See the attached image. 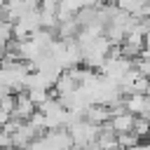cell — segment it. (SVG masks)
<instances>
[{"label": "cell", "instance_id": "1", "mask_svg": "<svg viewBox=\"0 0 150 150\" xmlns=\"http://www.w3.org/2000/svg\"><path fill=\"white\" fill-rule=\"evenodd\" d=\"M68 129V134H70V138H73V143L75 145H82V148H89L94 141H96V134H98V124H91V122H87L84 117L82 120H77V122H73V124H68L66 127Z\"/></svg>", "mask_w": 150, "mask_h": 150}, {"label": "cell", "instance_id": "2", "mask_svg": "<svg viewBox=\"0 0 150 150\" xmlns=\"http://www.w3.org/2000/svg\"><path fill=\"white\" fill-rule=\"evenodd\" d=\"M35 110H38V105L28 98L26 91H16V94H14V112H12L14 120H19V122H28L30 115H33Z\"/></svg>", "mask_w": 150, "mask_h": 150}, {"label": "cell", "instance_id": "3", "mask_svg": "<svg viewBox=\"0 0 150 150\" xmlns=\"http://www.w3.org/2000/svg\"><path fill=\"white\" fill-rule=\"evenodd\" d=\"M84 120L91 122V124L103 127V124L110 122V108L103 105V103H89V105L84 108Z\"/></svg>", "mask_w": 150, "mask_h": 150}, {"label": "cell", "instance_id": "4", "mask_svg": "<svg viewBox=\"0 0 150 150\" xmlns=\"http://www.w3.org/2000/svg\"><path fill=\"white\" fill-rule=\"evenodd\" d=\"M94 143H96L101 150H120V145H117V134H115L108 124H103V127L98 129Z\"/></svg>", "mask_w": 150, "mask_h": 150}, {"label": "cell", "instance_id": "5", "mask_svg": "<svg viewBox=\"0 0 150 150\" xmlns=\"http://www.w3.org/2000/svg\"><path fill=\"white\" fill-rule=\"evenodd\" d=\"M134 120H136V115H131V112H117V115H112L110 117V122H108V127L115 131V134H124V131H131V127H134Z\"/></svg>", "mask_w": 150, "mask_h": 150}, {"label": "cell", "instance_id": "6", "mask_svg": "<svg viewBox=\"0 0 150 150\" xmlns=\"http://www.w3.org/2000/svg\"><path fill=\"white\" fill-rule=\"evenodd\" d=\"M145 2H148V0H115V5H117L122 12L131 14V16H138Z\"/></svg>", "mask_w": 150, "mask_h": 150}, {"label": "cell", "instance_id": "7", "mask_svg": "<svg viewBox=\"0 0 150 150\" xmlns=\"http://www.w3.org/2000/svg\"><path fill=\"white\" fill-rule=\"evenodd\" d=\"M141 143V138L134 134V131H124V134H117V145L122 148V150H131V148H136Z\"/></svg>", "mask_w": 150, "mask_h": 150}, {"label": "cell", "instance_id": "8", "mask_svg": "<svg viewBox=\"0 0 150 150\" xmlns=\"http://www.w3.org/2000/svg\"><path fill=\"white\" fill-rule=\"evenodd\" d=\"M131 131H134L141 141H143V138H150V120H145V117H138V115H136Z\"/></svg>", "mask_w": 150, "mask_h": 150}, {"label": "cell", "instance_id": "9", "mask_svg": "<svg viewBox=\"0 0 150 150\" xmlns=\"http://www.w3.org/2000/svg\"><path fill=\"white\" fill-rule=\"evenodd\" d=\"M0 110H5V112H14V94H2L0 96Z\"/></svg>", "mask_w": 150, "mask_h": 150}, {"label": "cell", "instance_id": "10", "mask_svg": "<svg viewBox=\"0 0 150 150\" xmlns=\"http://www.w3.org/2000/svg\"><path fill=\"white\" fill-rule=\"evenodd\" d=\"M138 117H145V120H150V96L145 94V98H143V108H141V115Z\"/></svg>", "mask_w": 150, "mask_h": 150}, {"label": "cell", "instance_id": "11", "mask_svg": "<svg viewBox=\"0 0 150 150\" xmlns=\"http://www.w3.org/2000/svg\"><path fill=\"white\" fill-rule=\"evenodd\" d=\"M145 94H148V96H150V80H148V89H145Z\"/></svg>", "mask_w": 150, "mask_h": 150}, {"label": "cell", "instance_id": "12", "mask_svg": "<svg viewBox=\"0 0 150 150\" xmlns=\"http://www.w3.org/2000/svg\"><path fill=\"white\" fill-rule=\"evenodd\" d=\"M0 68H2V63H0Z\"/></svg>", "mask_w": 150, "mask_h": 150}]
</instances>
